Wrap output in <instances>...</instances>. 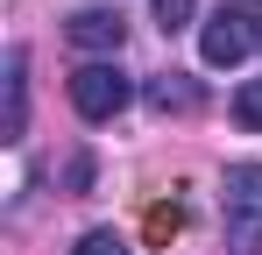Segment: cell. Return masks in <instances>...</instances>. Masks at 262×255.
Wrapping results in <instances>:
<instances>
[{"label": "cell", "instance_id": "6da1fadb", "mask_svg": "<svg viewBox=\"0 0 262 255\" xmlns=\"http://www.w3.org/2000/svg\"><path fill=\"white\" fill-rule=\"evenodd\" d=\"M220 234H227V255H262V163H227Z\"/></svg>", "mask_w": 262, "mask_h": 255}, {"label": "cell", "instance_id": "7a4b0ae2", "mask_svg": "<svg viewBox=\"0 0 262 255\" xmlns=\"http://www.w3.org/2000/svg\"><path fill=\"white\" fill-rule=\"evenodd\" d=\"M128 99H135V78L114 64V57H99V64H78V71H71V107H78V121L99 128V121H114Z\"/></svg>", "mask_w": 262, "mask_h": 255}, {"label": "cell", "instance_id": "3957f363", "mask_svg": "<svg viewBox=\"0 0 262 255\" xmlns=\"http://www.w3.org/2000/svg\"><path fill=\"white\" fill-rule=\"evenodd\" d=\"M255 22H248V7H220L213 22H206V29H199V57H206V64H227V71H234V64H241V57H248V50H255Z\"/></svg>", "mask_w": 262, "mask_h": 255}, {"label": "cell", "instance_id": "277c9868", "mask_svg": "<svg viewBox=\"0 0 262 255\" xmlns=\"http://www.w3.org/2000/svg\"><path fill=\"white\" fill-rule=\"evenodd\" d=\"M64 36L92 50V64L99 57H121V42H128V22H121V7H78L71 22H64Z\"/></svg>", "mask_w": 262, "mask_h": 255}, {"label": "cell", "instance_id": "5b68a950", "mask_svg": "<svg viewBox=\"0 0 262 255\" xmlns=\"http://www.w3.org/2000/svg\"><path fill=\"white\" fill-rule=\"evenodd\" d=\"M0 71H7V121H0V142H21V135H29V50L7 42Z\"/></svg>", "mask_w": 262, "mask_h": 255}, {"label": "cell", "instance_id": "8992f818", "mask_svg": "<svg viewBox=\"0 0 262 255\" xmlns=\"http://www.w3.org/2000/svg\"><path fill=\"white\" fill-rule=\"evenodd\" d=\"M142 99H149L156 114H191L206 92H199V78H184V71H156V78L142 85Z\"/></svg>", "mask_w": 262, "mask_h": 255}, {"label": "cell", "instance_id": "52a82bcc", "mask_svg": "<svg viewBox=\"0 0 262 255\" xmlns=\"http://www.w3.org/2000/svg\"><path fill=\"white\" fill-rule=\"evenodd\" d=\"M234 121L248 128V135H262V78H248L241 92H234Z\"/></svg>", "mask_w": 262, "mask_h": 255}, {"label": "cell", "instance_id": "ba28073f", "mask_svg": "<svg viewBox=\"0 0 262 255\" xmlns=\"http://www.w3.org/2000/svg\"><path fill=\"white\" fill-rule=\"evenodd\" d=\"M191 14H199V0H156V29H163V36L191 29Z\"/></svg>", "mask_w": 262, "mask_h": 255}, {"label": "cell", "instance_id": "9c48e42d", "mask_svg": "<svg viewBox=\"0 0 262 255\" xmlns=\"http://www.w3.org/2000/svg\"><path fill=\"white\" fill-rule=\"evenodd\" d=\"M71 255H128V241L114 234V227H92V234H78V248Z\"/></svg>", "mask_w": 262, "mask_h": 255}, {"label": "cell", "instance_id": "30bf717a", "mask_svg": "<svg viewBox=\"0 0 262 255\" xmlns=\"http://www.w3.org/2000/svg\"><path fill=\"white\" fill-rule=\"evenodd\" d=\"M64 184H71V192H85V184H92V156H71V170H64Z\"/></svg>", "mask_w": 262, "mask_h": 255}, {"label": "cell", "instance_id": "8fae6325", "mask_svg": "<svg viewBox=\"0 0 262 255\" xmlns=\"http://www.w3.org/2000/svg\"><path fill=\"white\" fill-rule=\"evenodd\" d=\"M227 7H262V0H227Z\"/></svg>", "mask_w": 262, "mask_h": 255}]
</instances>
